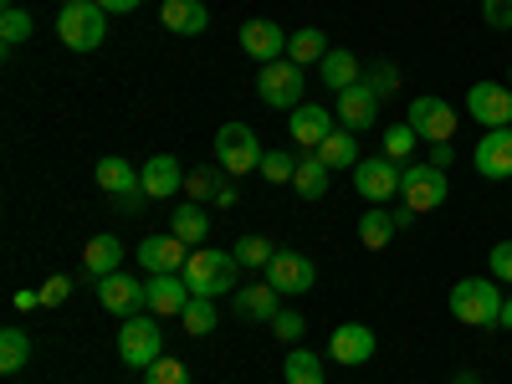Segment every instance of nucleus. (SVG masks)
<instances>
[{
  "label": "nucleus",
  "mask_w": 512,
  "mask_h": 384,
  "mask_svg": "<svg viewBox=\"0 0 512 384\" xmlns=\"http://www.w3.org/2000/svg\"><path fill=\"white\" fill-rule=\"evenodd\" d=\"M451 318L466 328H502V292L492 277H461L451 287Z\"/></svg>",
  "instance_id": "1"
},
{
  "label": "nucleus",
  "mask_w": 512,
  "mask_h": 384,
  "mask_svg": "<svg viewBox=\"0 0 512 384\" xmlns=\"http://www.w3.org/2000/svg\"><path fill=\"white\" fill-rule=\"evenodd\" d=\"M236 251H210V246H195L190 262H185V287L195 297H221V292H236Z\"/></svg>",
  "instance_id": "2"
},
{
  "label": "nucleus",
  "mask_w": 512,
  "mask_h": 384,
  "mask_svg": "<svg viewBox=\"0 0 512 384\" xmlns=\"http://www.w3.org/2000/svg\"><path fill=\"white\" fill-rule=\"evenodd\" d=\"M57 36L72 52H93L108 36V11L98 6V0H72V6H62V16H57Z\"/></svg>",
  "instance_id": "3"
},
{
  "label": "nucleus",
  "mask_w": 512,
  "mask_h": 384,
  "mask_svg": "<svg viewBox=\"0 0 512 384\" xmlns=\"http://www.w3.org/2000/svg\"><path fill=\"white\" fill-rule=\"evenodd\" d=\"M164 354V328H159V318H123V328H118V359L128 364V369H149L154 359Z\"/></svg>",
  "instance_id": "4"
},
{
  "label": "nucleus",
  "mask_w": 512,
  "mask_h": 384,
  "mask_svg": "<svg viewBox=\"0 0 512 384\" xmlns=\"http://www.w3.org/2000/svg\"><path fill=\"white\" fill-rule=\"evenodd\" d=\"M262 144H256V134L246 123H221V134H216V164L226 169V175H251V169H262Z\"/></svg>",
  "instance_id": "5"
},
{
  "label": "nucleus",
  "mask_w": 512,
  "mask_h": 384,
  "mask_svg": "<svg viewBox=\"0 0 512 384\" xmlns=\"http://www.w3.org/2000/svg\"><path fill=\"white\" fill-rule=\"evenodd\" d=\"M446 195H451V185H446V169H436V164H405V175H400V200L410 205V210H441L446 205Z\"/></svg>",
  "instance_id": "6"
},
{
  "label": "nucleus",
  "mask_w": 512,
  "mask_h": 384,
  "mask_svg": "<svg viewBox=\"0 0 512 384\" xmlns=\"http://www.w3.org/2000/svg\"><path fill=\"white\" fill-rule=\"evenodd\" d=\"M303 67H297V62H267L262 72H256V98H262L267 108H297V103H303Z\"/></svg>",
  "instance_id": "7"
},
{
  "label": "nucleus",
  "mask_w": 512,
  "mask_h": 384,
  "mask_svg": "<svg viewBox=\"0 0 512 384\" xmlns=\"http://www.w3.org/2000/svg\"><path fill=\"white\" fill-rule=\"evenodd\" d=\"M400 175H405V169L390 154H374V159H359L354 164V190L364 200H374V205H390L400 195Z\"/></svg>",
  "instance_id": "8"
},
{
  "label": "nucleus",
  "mask_w": 512,
  "mask_h": 384,
  "mask_svg": "<svg viewBox=\"0 0 512 384\" xmlns=\"http://www.w3.org/2000/svg\"><path fill=\"white\" fill-rule=\"evenodd\" d=\"M456 118H461V113H456L446 98H415L410 113H405V123L415 128L425 144H451V139H456Z\"/></svg>",
  "instance_id": "9"
},
{
  "label": "nucleus",
  "mask_w": 512,
  "mask_h": 384,
  "mask_svg": "<svg viewBox=\"0 0 512 384\" xmlns=\"http://www.w3.org/2000/svg\"><path fill=\"white\" fill-rule=\"evenodd\" d=\"M93 180H98V190H103V195H113V200H118L123 210H139L144 180H139V169L128 164V159H118V154L98 159V169H93Z\"/></svg>",
  "instance_id": "10"
},
{
  "label": "nucleus",
  "mask_w": 512,
  "mask_h": 384,
  "mask_svg": "<svg viewBox=\"0 0 512 384\" xmlns=\"http://www.w3.org/2000/svg\"><path fill=\"white\" fill-rule=\"evenodd\" d=\"M466 113L482 128H512V88H502V82H472Z\"/></svg>",
  "instance_id": "11"
},
{
  "label": "nucleus",
  "mask_w": 512,
  "mask_h": 384,
  "mask_svg": "<svg viewBox=\"0 0 512 384\" xmlns=\"http://www.w3.org/2000/svg\"><path fill=\"white\" fill-rule=\"evenodd\" d=\"M98 303H103L108 313H118V318H134V313H144V308H149V282L123 277V272L98 277Z\"/></svg>",
  "instance_id": "12"
},
{
  "label": "nucleus",
  "mask_w": 512,
  "mask_h": 384,
  "mask_svg": "<svg viewBox=\"0 0 512 384\" xmlns=\"http://www.w3.org/2000/svg\"><path fill=\"white\" fill-rule=\"evenodd\" d=\"M267 282H272L282 297H297V292H313V282H318V267L308 262L303 251H277L272 262H267Z\"/></svg>",
  "instance_id": "13"
},
{
  "label": "nucleus",
  "mask_w": 512,
  "mask_h": 384,
  "mask_svg": "<svg viewBox=\"0 0 512 384\" xmlns=\"http://www.w3.org/2000/svg\"><path fill=\"white\" fill-rule=\"evenodd\" d=\"M185 262H190V246H185L175 231L139 241V267L154 272V277H175V272H185Z\"/></svg>",
  "instance_id": "14"
},
{
  "label": "nucleus",
  "mask_w": 512,
  "mask_h": 384,
  "mask_svg": "<svg viewBox=\"0 0 512 384\" xmlns=\"http://www.w3.org/2000/svg\"><path fill=\"white\" fill-rule=\"evenodd\" d=\"M374 349H379V338H374V328H364V323H338V328H333V338H328V359L349 364V369L369 364V359H374Z\"/></svg>",
  "instance_id": "15"
},
{
  "label": "nucleus",
  "mask_w": 512,
  "mask_h": 384,
  "mask_svg": "<svg viewBox=\"0 0 512 384\" xmlns=\"http://www.w3.org/2000/svg\"><path fill=\"white\" fill-rule=\"evenodd\" d=\"M338 128H349V134H364V128L379 123V93L369 88V82H354V88L338 93Z\"/></svg>",
  "instance_id": "16"
},
{
  "label": "nucleus",
  "mask_w": 512,
  "mask_h": 384,
  "mask_svg": "<svg viewBox=\"0 0 512 384\" xmlns=\"http://www.w3.org/2000/svg\"><path fill=\"white\" fill-rule=\"evenodd\" d=\"M472 164L482 180H512V128H487L472 149Z\"/></svg>",
  "instance_id": "17"
},
{
  "label": "nucleus",
  "mask_w": 512,
  "mask_h": 384,
  "mask_svg": "<svg viewBox=\"0 0 512 384\" xmlns=\"http://www.w3.org/2000/svg\"><path fill=\"white\" fill-rule=\"evenodd\" d=\"M287 41H292V31H282L277 21H246V26H241V52L256 57L262 67L287 57Z\"/></svg>",
  "instance_id": "18"
},
{
  "label": "nucleus",
  "mask_w": 512,
  "mask_h": 384,
  "mask_svg": "<svg viewBox=\"0 0 512 384\" xmlns=\"http://www.w3.org/2000/svg\"><path fill=\"white\" fill-rule=\"evenodd\" d=\"M287 128H292V144H297V149H318V144L333 134V113L318 108V103H297V108L287 113Z\"/></svg>",
  "instance_id": "19"
},
{
  "label": "nucleus",
  "mask_w": 512,
  "mask_h": 384,
  "mask_svg": "<svg viewBox=\"0 0 512 384\" xmlns=\"http://www.w3.org/2000/svg\"><path fill=\"white\" fill-rule=\"evenodd\" d=\"M139 180H144V195L149 200H164V195H180L185 190V169L175 154H154L144 169H139Z\"/></svg>",
  "instance_id": "20"
},
{
  "label": "nucleus",
  "mask_w": 512,
  "mask_h": 384,
  "mask_svg": "<svg viewBox=\"0 0 512 384\" xmlns=\"http://www.w3.org/2000/svg\"><path fill=\"white\" fill-rule=\"evenodd\" d=\"M277 287L272 282H246V287H236V318H246V323H272L282 308H277Z\"/></svg>",
  "instance_id": "21"
},
{
  "label": "nucleus",
  "mask_w": 512,
  "mask_h": 384,
  "mask_svg": "<svg viewBox=\"0 0 512 384\" xmlns=\"http://www.w3.org/2000/svg\"><path fill=\"white\" fill-rule=\"evenodd\" d=\"M190 297H195V292L185 287V277H180V272H175V277H154V282H149V308H154V318H180Z\"/></svg>",
  "instance_id": "22"
},
{
  "label": "nucleus",
  "mask_w": 512,
  "mask_h": 384,
  "mask_svg": "<svg viewBox=\"0 0 512 384\" xmlns=\"http://www.w3.org/2000/svg\"><path fill=\"white\" fill-rule=\"evenodd\" d=\"M159 21H164V31H175V36H200L210 26V11L200 6V0H164Z\"/></svg>",
  "instance_id": "23"
},
{
  "label": "nucleus",
  "mask_w": 512,
  "mask_h": 384,
  "mask_svg": "<svg viewBox=\"0 0 512 384\" xmlns=\"http://www.w3.org/2000/svg\"><path fill=\"white\" fill-rule=\"evenodd\" d=\"M82 267H88L93 282H98V277H113V272L123 267V241H118V236H93L88 251H82Z\"/></svg>",
  "instance_id": "24"
},
{
  "label": "nucleus",
  "mask_w": 512,
  "mask_h": 384,
  "mask_svg": "<svg viewBox=\"0 0 512 384\" xmlns=\"http://www.w3.org/2000/svg\"><path fill=\"white\" fill-rule=\"evenodd\" d=\"M318 82H323V88H333V93H344V88H354V82H364L359 57L354 52H328L318 62Z\"/></svg>",
  "instance_id": "25"
},
{
  "label": "nucleus",
  "mask_w": 512,
  "mask_h": 384,
  "mask_svg": "<svg viewBox=\"0 0 512 384\" xmlns=\"http://www.w3.org/2000/svg\"><path fill=\"white\" fill-rule=\"evenodd\" d=\"M328 169H354L359 164V134H349V128H333V134L313 149Z\"/></svg>",
  "instance_id": "26"
},
{
  "label": "nucleus",
  "mask_w": 512,
  "mask_h": 384,
  "mask_svg": "<svg viewBox=\"0 0 512 384\" xmlns=\"http://www.w3.org/2000/svg\"><path fill=\"white\" fill-rule=\"evenodd\" d=\"M328 175H333V169L318 154H303V159H297V175H292V190L303 200H323L328 195Z\"/></svg>",
  "instance_id": "27"
},
{
  "label": "nucleus",
  "mask_w": 512,
  "mask_h": 384,
  "mask_svg": "<svg viewBox=\"0 0 512 384\" xmlns=\"http://www.w3.org/2000/svg\"><path fill=\"white\" fill-rule=\"evenodd\" d=\"M395 236H400V226H395V210H384V205H374L369 216L359 221V241H364L369 251H384Z\"/></svg>",
  "instance_id": "28"
},
{
  "label": "nucleus",
  "mask_w": 512,
  "mask_h": 384,
  "mask_svg": "<svg viewBox=\"0 0 512 384\" xmlns=\"http://www.w3.org/2000/svg\"><path fill=\"white\" fill-rule=\"evenodd\" d=\"M323 57H328V36H323L318 26L292 31V41H287V62H297V67H313V62H323Z\"/></svg>",
  "instance_id": "29"
},
{
  "label": "nucleus",
  "mask_w": 512,
  "mask_h": 384,
  "mask_svg": "<svg viewBox=\"0 0 512 384\" xmlns=\"http://www.w3.org/2000/svg\"><path fill=\"white\" fill-rule=\"evenodd\" d=\"M169 231H175L185 246H200V241L210 236V216H205V210L190 200V205H180L175 216H169Z\"/></svg>",
  "instance_id": "30"
},
{
  "label": "nucleus",
  "mask_w": 512,
  "mask_h": 384,
  "mask_svg": "<svg viewBox=\"0 0 512 384\" xmlns=\"http://www.w3.org/2000/svg\"><path fill=\"white\" fill-rule=\"evenodd\" d=\"M282 379H287V384H323L328 374H323V359H318V354L292 349V354L282 359Z\"/></svg>",
  "instance_id": "31"
},
{
  "label": "nucleus",
  "mask_w": 512,
  "mask_h": 384,
  "mask_svg": "<svg viewBox=\"0 0 512 384\" xmlns=\"http://www.w3.org/2000/svg\"><path fill=\"white\" fill-rule=\"evenodd\" d=\"M26 359H31V338H26V328H6L0 333V369L6 374H16V369H26Z\"/></svg>",
  "instance_id": "32"
},
{
  "label": "nucleus",
  "mask_w": 512,
  "mask_h": 384,
  "mask_svg": "<svg viewBox=\"0 0 512 384\" xmlns=\"http://www.w3.org/2000/svg\"><path fill=\"white\" fill-rule=\"evenodd\" d=\"M180 323H185V333H216V323H221L216 297H190L185 313H180Z\"/></svg>",
  "instance_id": "33"
},
{
  "label": "nucleus",
  "mask_w": 512,
  "mask_h": 384,
  "mask_svg": "<svg viewBox=\"0 0 512 384\" xmlns=\"http://www.w3.org/2000/svg\"><path fill=\"white\" fill-rule=\"evenodd\" d=\"M221 180H226V175H216L210 164H195V169H185V195H190L195 205H200V200H216Z\"/></svg>",
  "instance_id": "34"
},
{
  "label": "nucleus",
  "mask_w": 512,
  "mask_h": 384,
  "mask_svg": "<svg viewBox=\"0 0 512 384\" xmlns=\"http://www.w3.org/2000/svg\"><path fill=\"white\" fill-rule=\"evenodd\" d=\"M26 36H31V11H21L16 0H6V11H0V41H6V47H21Z\"/></svg>",
  "instance_id": "35"
},
{
  "label": "nucleus",
  "mask_w": 512,
  "mask_h": 384,
  "mask_svg": "<svg viewBox=\"0 0 512 384\" xmlns=\"http://www.w3.org/2000/svg\"><path fill=\"white\" fill-rule=\"evenodd\" d=\"M297 159H303V154L267 149V154H262V169H256V175H262V180H272V185H287V180L297 175Z\"/></svg>",
  "instance_id": "36"
},
{
  "label": "nucleus",
  "mask_w": 512,
  "mask_h": 384,
  "mask_svg": "<svg viewBox=\"0 0 512 384\" xmlns=\"http://www.w3.org/2000/svg\"><path fill=\"white\" fill-rule=\"evenodd\" d=\"M415 144H420V134L410 123H390V128H384V154H390L395 164H405L415 154Z\"/></svg>",
  "instance_id": "37"
},
{
  "label": "nucleus",
  "mask_w": 512,
  "mask_h": 384,
  "mask_svg": "<svg viewBox=\"0 0 512 384\" xmlns=\"http://www.w3.org/2000/svg\"><path fill=\"white\" fill-rule=\"evenodd\" d=\"M272 256H277V246H272L267 236H241V241H236V262H241V267H262V272H267Z\"/></svg>",
  "instance_id": "38"
},
{
  "label": "nucleus",
  "mask_w": 512,
  "mask_h": 384,
  "mask_svg": "<svg viewBox=\"0 0 512 384\" xmlns=\"http://www.w3.org/2000/svg\"><path fill=\"white\" fill-rule=\"evenodd\" d=\"M144 384H190V369L180 364V359H154L149 369H144Z\"/></svg>",
  "instance_id": "39"
},
{
  "label": "nucleus",
  "mask_w": 512,
  "mask_h": 384,
  "mask_svg": "<svg viewBox=\"0 0 512 384\" xmlns=\"http://www.w3.org/2000/svg\"><path fill=\"white\" fill-rule=\"evenodd\" d=\"M272 328H277V338H282V344H297V338H303V313H292V308H282L277 318H272Z\"/></svg>",
  "instance_id": "40"
},
{
  "label": "nucleus",
  "mask_w": 512,
  "mask_h": 384,
  "mask_svg": "<svg viewBox=\"0 0 512 384\" xmlns=\"http://www.w3.org/2000/svg\"><path fill=\"white\" fill-rule=\"evenodd\" d=\"M72 297V277H47L41 282V308H62Z\"/></svg>",
  "instance_id": "41"
},
{
  "label": "nucleus",
  "mask_w": 512,
  "mask_h": 384,
  "mask_svg": "<svg viewBox=\"0 0 512 384\" xmlns=\"http://www.w3.org/2000/svg\"><path fill=\"white\" fill-rule=\"evenodd\" d=\"M364 82H369V88H374V93H379V98H384V93H395V82H400V72H395V67H390V62H374V67H369V77H364Z\"/></svg>",
  "instance_id": "42"
},
{
  "label": "nucleus",
  "mask_w": 512,
  "mask_h": 384,
  "mask_svg": "<svg viewBox=\"0 0 512 384\" xmlns=\"http://www.w3.org/2000/svg\"><path fill=\"white\" fill-rule=\"evenodd\" d=\"M482 21L492 31H507L512 26V0H482Z\"/></svg>",
  "instance_id": "43"
},
{
  "label": "nucleus",
  "mask_w": 512,
  "mask_h": 384,
  "mask_svg": "<svg viewBox=\"0 0 512 384\" xmlns=\"http://www.w3.org/2000/svg\"><path fill=\"white\" fill-rule=\"evenodd\" d=\"M487 267H492L497 282L512 287V241H497V246H492V262H487Z\"/></svg>",
  "instance_id": "44"
},
{
  "label": "nucleus",
  "mask_w": 512,
  "mask_h": 384,
  "mask_svg": "<svg viewBox=\"0 0 512 384\" xmlns=\"http://www.w3.org/2000/svg\"><path fill=\"white\" fill-rule=\"evenodd\" d=\"M451 159H456V149H451V144H431V159H425V164H436V169H446Z\"/></svg>",
  "instance_id": "45"
},
{
  "label": "nucleus",
  "mask_w": 512,
  "mask_h": 384,
  "mask_svg": "<svg viewBox=\"0 0 512 384\" xmlns=\"http://www.w3.org/2000/svg\"><path fill=\"white\" fill-rule=\"evenodd\" d=\"M98 6H103L108 16H128V11H139V0H98Z\"/></svg>",
  "instance_id": "46"
},
{
  "label": "nucleus",
  "mask_w": 512,
  "mask_h": 384,
  "mask_svg": "<svg viewBox=\"0 0 512 384\" xmlns=\"http://www.w3.org/2000/svg\"><path fill=\"white\" fill-rule=\"evenodd\" d=\"M31 308H41V292L21 287V292H16V313H31Z\"/></svg>",
  "instance_id": "47"
},
{
  "label": "nucleus",
  "mask_w": 512,
  "mask_h": 384,
  "mask_svg": "<svg viewBox=\"0 0 512 384\" xmlns=\"http://www.w3.org/2000/svg\"><path fill=\"white\" fill-rule=\"evenodd\" d=\"M415 216H420V210H410V205L400 200V210H395V226H400V231H410V226H415Z\"/></svg>",
  "instance_id": "48"
},
{
  "label": "nucleus",
  "mask_w": 512,
  "mask_h": 384,
  "mask_svg": "<svg viewBox=\"0 0 512 384\" xmlns=\"http://www.w3.org/2000/svg\"><path fill=\"white\" fill-rule=\"evenodd\" d=\"M216 205H226V210L236 205V180H221V190H216Z\"/></svg>",
  "instance_id": "49"
},
{
  "label": "nucleus",
  "mask_w": 512,
  "mask_h": 384,
  "mask_svg": "<svg viewBox=\"0 0 512 384\" xmlns=\"http://www.w3.org/2000/svg\"><path fill=\"white\" fill-rule=\"evenodd\" d=\"M502 328H512V297H502Z\"/></svg>",
  "instance_id": "50"
},
{
  "label": "nucleus",
  "mask_w": 512,
  "mask_h": 384,
  "mask_svg": "<svg viewBox=\"0 0 512 384\" xmlns=\"http://www.w3.org/2000/svg\"><path fill=\"white\" fill-rule=\"evenodd\" d=\"M456 384H482L477 374H456Z\"/></svg>",
  "instance_id": "51"
},
{
  "label": "nucleus",
  "mask_w": 512,
  "mask_h": 384,
  "mask_svg": "<svg viewBox=\"0 0 512 384\" xmlns=\"http://www.w3.org/2000/svg\"><path fill=\"white\" fill-rule=\"evenodd\" d=\"M62 6H72V0H62Z\"/></svg>",
  "instance_id": "52"
},
{
  "label": "nucleus",
  "mask_w": 512,
  "mask_h": 384,
  "mask_svg": "<svg viewBox=\"0 0 512 384\" xmlns=\"http://www.w3.org/2000/svg\"><path fill=\"white\" fill-rule=\"evenodd\" d=\"M507 72H512V67H507Z\"/></svg>",
  "instance_id": "53"
}]
</instances>
